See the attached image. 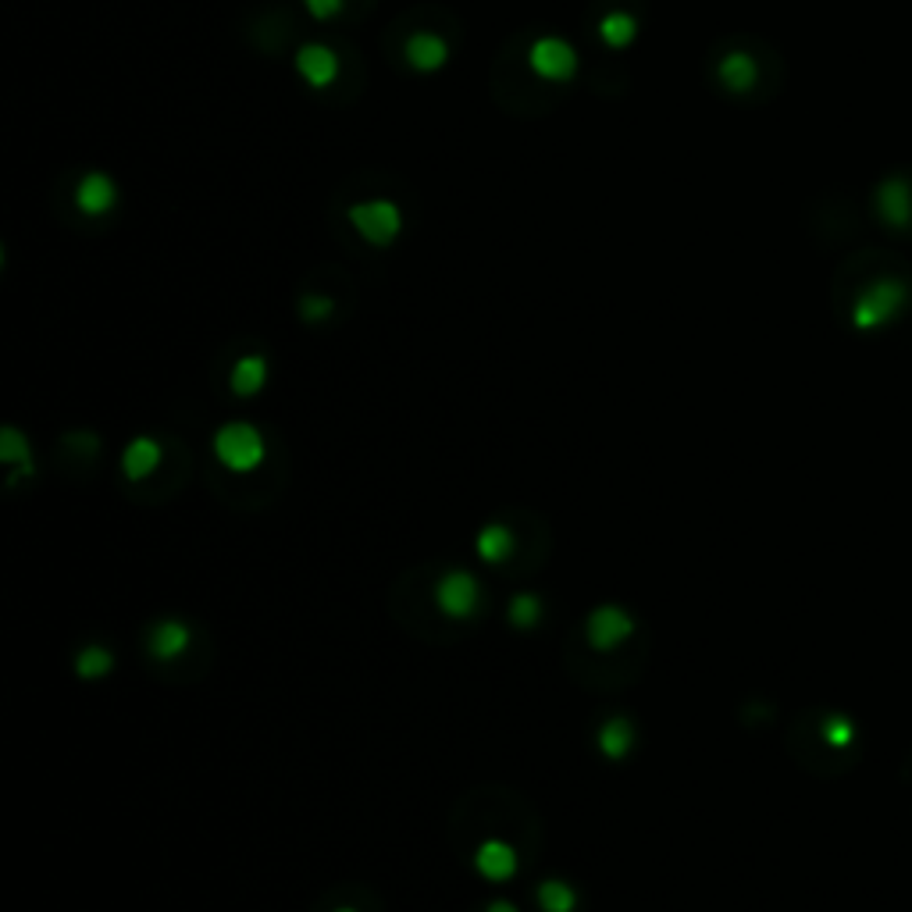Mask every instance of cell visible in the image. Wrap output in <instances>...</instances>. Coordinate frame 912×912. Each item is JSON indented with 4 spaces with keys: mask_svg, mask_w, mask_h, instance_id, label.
I'll return each mask as SVG.
<instances>
[{
    "mask_svg": "<svg viewBox=\"0 0 912 912\" xmlns=\"http://www.w3.org/2000/svg\"><path fill=\"white\" fill-rule=\"evenodd\" d=\"M346 221L356 236H361L367 247L375 250H389L392 242L403 236V207L389 196H371V200H356V204L346 207Z\"/></svg>",
    "mask_w": 912,
    "mask_h": 912,
    "instance_id": "cell-1",
    "label": "cell"
},
{
    "mask_svg": "<svg viewBox=\"0 0 912 912\" xmlns=\"http://www.w3.org/2000/svg\"><path fill=\"white\" fill-rule=\"evenodd\" d=\"M214 456L221 460V467L236 470V475H250V470H256L264 464L267 442L253 424L232 421V424H221L218 432H214Z\"/></svg>",
    "mask_w": 912,
    "mask_h": 912,
    "instance_id": "cell-2",
    "label": "cell"
},
{
    "mask_svg": "<svg viewBox=\"0 0 912 912\" xmlns=\"http://www.w3.org/2000/svg\"><path fill=\"white\" fill-rule=\"evenodd\" d=\"M527 68H532V76L542 82H552V86H563V82H574L578 79V68H581V57L578 47L563 36H535L527 43V54H524Z\"/></svg>",
    "mask_w": 912,
    "mask_h": 912,
    "instance_id": "cell-3",
    "label": "cell"
},
{
    "mask_svg": "<svg viewBox=\"0 0 912 912\" xmlns=\"http://www.w3.org/2000/svg\"><path fill=\"white\" fill-rule=\"evenodd\" d=\"M435 603L453 620L475 617L481 606V584L470 570H446L435 584Z\"/></svg>",
    "mask_w": 912,
    "mask_h": 912,
    "instance_id": "cell-4",
    "label": "cell"
},
{
    "mask_svg": "<svg viewBox=\"0 0 912 912\" xmlns=\"http://www.w3.org/2000/svg\"><path fill=\"white\" fill-rule=\"evenodd\" d=\"M453 61L449 39L435 33V29H418L403 39V65L413 76H438L442 68Z\"/></svg>",
    "mask_w": 912,
    "mask_h": 912,
    "instance_id": "cell-5",
    "label": "cell"
},
{
    "mask_svg": "<svg viewBox=\"0 0 912 912\" xmlns=\"http://www.w3.org/2000/svg\"><path fill=\"white\" fill-rule=\"evenodd\" d=\"M118 182H114L107 171H82L79 182H76V193H71V200H76V210L82 214V218H90V221H100V218H107V214L118 207Z\"/></svg>",
    "mask_w": 912,
    "mask_h": 912,
    "instance_id": "cell-6",
    "label": "cell"
},
{
    "mask_svg": "<svg viewBox=\"0 0 912 912\" xmlns=\"http://www.w3.org/2000/svg\"><path fill=\"white\" fill-rule=\"evenodd\" d=\"M293 68H296V76L310 86V90H328V86L339 82L342 61H339V54L328 47V43L310 39V43H304V47L296 50Z\"/></svg>",
    "mask_w": 912,
    "mask_h": 912,
    "instance_id": "cell-7",
    "label": "cell"
},
{
    "mask_svg": "<svg viewBox=\"0 0 912 912\" xmlns=\"http://www.w3.org/2000/svg\"><path fill=\"white\" fill-rule=\"evenodd\" d=\"M584 635H589V641L598 652H609L635 635V620L620 606H595L589 613V620H584Z\"/></svg>",
    "mask_w": 912,
    "mask_h": 912,
    "instance_id": "cell-8",
    "label": "cell"
},
{
    "mask_svg": "<svg viewBox=\"0 0 912 912\" xmlns=\"http://www.w3.org/2000/svg\"><path fill=\"white\" fill-rule=\"evenodd\" d=\"M190 627H185L179 617H164V620H157L150 627V635H147V652L153 656V660H161V663H171V660H179V656L190 649Z\"/></svg>",
    "mask_w": 912,
    "mask_h": 912,
    "instance_id": "cell-9",
    "label": "cell"
},
{
    "mask_svg": "<svg viewBox=\"0 0 912 912\" xmlns=\"http://www.w3.org/2000/svg\"><path fill=\"white\" fill-rule=\"evenodd\" d=\"M717 82L727 93H749L760 82V61L745 50H731L717 61Z\"/></svg>",
    "mask_w": 912,
    "mask_h": 912,
    "instance_id": "cell-10",
    "label": "cell"
},
{
    "mask_svg": "<svg viewBox=\"0 0 912 912\" xmlns=\"http://www.w3.org/2000/svg\"><path fill=\"white\" fill-rule=\"evenodd\" d=\"M638 33H641V22L635 19L631 11H624V8H617V11H606L603 19H598V25H595V36H598V43H603V47H606V50H613V54H620V50H627V47H635Z\"/></svg>",
    "mask_w": 912,
    "mask_h": 912,
    "instance_id": "cell-11",
    "label": "cell"
},
{
    "mask_svg": "<svg viewBox=\"0 0 912 912\" xmlns=\"http://www.w3.org/2000/svg\"><path fill=\"white\" fill-rule=\"evenodd\" d=\"M475 869L485 877V880H492V884H503L510 880L513 874H517V852H513L506 841H485V845H478L475 852Z\"/></svg>",
    "mask_w": 912,
    "mask_h": 912,
    "instance_id": "cell-12",
    "label": "cell"
},
{
    "mask_svg": "<svg viewBox=\"0 0 912 912\" xmlns=\"http://www.w3.org/2000/svg\"><path fill=\"white\" fill-rule=\"evenodd\" d=\"M267 375H271V367L261 353H247V356H239V361L232 364V371H228V389H232L239 399H250L256 392H264V385H267Z\"/></svg>",
    "mask_w": 912,
    "mask_h": 912,
    "instance_id": "cell-13",
    "label": "cell"
},
{
    "mask_svg": "<svg viewBox=\"0 0 912 912\" xmlns=\"http://www.w3.org/2000/svg\"><path fill=\"white\" fill-rule=\"evenodd\" d=\"M157 464H161V442H153L147 435L133 438L122 453V470H125L128 481H139V478L153 475Z\"/></svg>",
    "mask_w": 912,
    "mask_h": 912,
    "instance_id": "cell-14",
    "label": "cell"
},
{
    "mask_svg": "<svg viewBox=\"0 0 912 912\" xmlns=\"http://www.w3.org/2000/svg\"><path fill=\"white\" fill-rule=\"evenodd\" d=\"M595 745L606 760H624L635 749V723L627 717H609L595 734Z\"/></svg>",
    "mask_w": 912,
    "mask_h": 912,
    "instance_id": "cell-15",
    "label": "cell"
},
{
    "mask_svg": "<svg viewBox=\"0 0 912 912\" xmlns=\"http://www.w3.org/2000/svg\"><path fill=\"white\" fill-rule=\"evenodd\" d=\"M475 546H478V556L485 563H503L517 542H513V532L506 524H485L478 532V538H475Z\"/></svg>",
    "mask_w": 912,
    "mask_h": 912,
    "instance_id": "cell-16",
    "label": "cell"
},
{
    "mask_svg": "<svg viewBox=\"0 0 912 912\" xmlns=\"http://www.w3.org/2000/svg\"><path fill=\"white\" fill-rule=\"evenodd\" d=\"M538 909L542 912H574L578 891L567 880H542L538 884Z\"/></svg>",
    "mask_w": 912,
    "mask_h": 912,
    "instance_id": "cell-17",
    "label": "cell"
},
{
    "mask_svg": "<svg viewBox=\"0 0 912 912\" xmlns=\"http://www.w3.org/2000/svg\"><path fill=\"white\" fill-rule=\"evenodd\" d=\"M107 670H114L111 649H104V646H86V649H79V656H76V674H79L82 681L104 677Z\"/></svg>",
    "mask_w": 912,
    "mask_h": 912,
    "instance_id": "cell-18",
    "label": "cell"
},
{
    "mask_svg": "<svg viewBox=\"0 0 912 912\" xmlns=\"http://www.w3.org/2000/svg\"><path fill=\"white\" fill-rule=\"evenodd\" d=\"M542 620V598L532 595V592H521V595H513L510 598V624L513 627H535Z\"/></svg>",
    "mask_w": 912,
    "mask_h": 912,
    "instance_id": "cell-19",
    "label": "cell"
},
{
    "mask_svg": "<svg viewBox=\"0 0 912 912\" xmlns=\"http://www.w3.org/2000/svg\"><path fill=\"white\" fill-rule=\"evenodd\" d=\"M335 314V299L332 296H321V293H307L299 296V318L307 324H321Z\"/></svg>",
    "mask_w": 912,
    "mask_h": 912,
    "instance_id": "cell-20",
    "label": "cell"
},
{
    "mask_svg": "<svg viewBox=\"0 0 912 912\" xmlns=\"http://www.w3.org/2000/svg\"><path fill=\"white\" fill-rule=\"evenodd\" d=\"M304 11L314 22H335L342 11H346V0H304Z\"/></svg>",
    "mask_w": 912,
    "mask_h": 912,
    "instance_id": "cell-21",
    "label": "cell"
},
{
    "mask_svg": "<svg viewBox=\"0 0 912 912\" xmlns=\"http://www.w3.org/2000/svg\"><path fill=\"white\" fill-rule=\"evenodd\" d=\"M0 456H4L8 464L19 460V456L29 460V442L19 435V428H4V432H0Z\"/></svg>",
    "mask_w": 912,
    "mask_h": 912,
    "instance_id": "cell-22",
    "label": "cell"
},
{
    "mask_svg": "<svg viewBox=\"0 0 912 912\" xmlns=\"http://www.w3.org/2000/svg\"><path fill=\"white\" fill-rule=\"evenodd\" d=\"M485 912H521V909L513 905V902H506V898H495V902H489V909H485Z\"/></svg>",
    "mask_w": 912,
    "mask_h": 912,
    "instance_id": "cell-23",
    "label": "cell"
},
{
    "mask_svg": "<svg viewBox=\"0 0 912 912\" xmlns=\"http://www.w3.org/2000/svg\"><path fill=\"white\" fill-rule=\"evenodd\" d=\"M332 912H356V909H350V905H339V909H332Z\"/></svg>",
    "mask_w": 912,
    "mask_h": 912,
    "instance_id": "cell-24",
    "label": "cell"
}]
</instances>
